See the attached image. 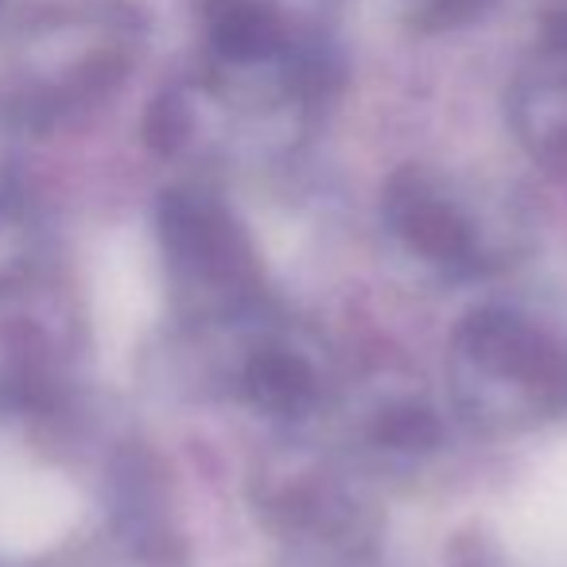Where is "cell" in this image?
Wrapping results in <instances>:
<instances>
[{"label": "cell", "mask_w": 567, "mask_h": 567, "mask_svg": "<svg viewBox=\"0 0 567 567\" xmlns=\"http://www.w3.org/2000/svg\"><path fill=\"white\" fill-rule=\"evenodd\" d=\"M451 389L471 424L520 432L567 416V342L513 308H478L451 339Z\"/></svg>", "instance_id": "1"}, {"label": "cell", "mask_w": 567, "mask_h": 567, "mask_svg": "<svg viewBox=\"0 0 567 567\" xmlns=\"http://www.w3.org/2000/svg\"><path fill=\"white\" fill-rule=\"evenodd\" d=\"M164 237L187 288L198 292V308L206 319H229L260 308L265 272H260L257 245L221 198L195 195V190L172 195L164 214Z\"/></svg>", "instance_id": "2"}, {"label": "cell", "mask_w": 567, "mask_h": 567, "mask_svg": "<svg viewBox=\"0 0 567 567\" xmlns=\"http://www.w3.org/2000/svg\"><path fill=\"white\" fill-rule=\"evenodd\" d=\"M381 218L412 257L447 276H478L486 268L505 265L502 252L494 249L486 218L474 214L463 195H455L451 183L432 172L409 167L393 175L381 203Z\"/></svg>", "instance_id": "3"}, {"label": "cell", "mask_w": 567, "mask_h": 567, "mask_svg": "<svg viewBox=\"0 0 567 567\" xmlns=\"http://www.w3.org/2000/svg\"><path fill=\"white\" fill-rule=\"evenodd\" d=\"M257 513L280 536L327 551H354L365 536L362 502L350 494L347 474L319 455L284 451L260 466Z\"/></svg>", "instance_id": "4"}, {"label": "cell", "mask_w": 567, "mask_h": 567, "mask_svg": "<svg viewBox=\"0 0 567 567\" xmlns=\"http://www.w3.org/2000/svg\"><path fill=\"white\" fill-rule=\"evenodd\" d=\"M229 393L249 401L265 416L296 424V420H308L323 409L331 385H327L323 362L288 327L260 319L249 331V339L241 342Z\"/></svg>", "instance_id": "5"}, {"label": "cell", "mask_w": 567, "mask_h": 567, "mask_svg": "<svg viewBox=\"0 0 567 567\" xmlns=\"http://www.w3.org/2000/svg\"><path fill=\"white\" fill-rule=\"evenodd\" d=\"M362 440L381 458H427L443 447V420L420 393H381L365 409Z\"/></svg>", "instance_id": "6"}]
</instances>
